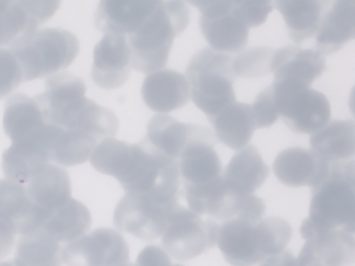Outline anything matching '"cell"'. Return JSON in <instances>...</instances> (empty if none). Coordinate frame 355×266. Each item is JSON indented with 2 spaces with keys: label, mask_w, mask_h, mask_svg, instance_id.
Listing matches in <instances>:
<instances>
[{
  "label": "cell",
  "mask_w": 355,
  "mask_h": 266,
  "mask_svg": "<svg viewBox=\"0 0 355 266\" xmlns=\"http://www.w3.org/2000/svg\"><path fill=\"white\" fill-rule=\"evenodd\" d=\"M270 168L257 149L248 145L230 159L222 174L225 188L238 196L253 194L268 178Z\"/></svg>",
  "instance_id": "21"
},
{
  "label": "cell",
  "mask_w": 355,
  "mask_h": 266,
  "mask_svg": "<svg viewBox=\"0 0 355 266\" xmlns=\"http://www.w3.org/2000/svg\"><path fill=\"white\" fill-rule=\"evenodd\" d=\"M60 1H0V47L31 36L59 8Z\"/></svg>",
  "instance_id": "13"
},
{
  "label": "cell",
  "mask_w": 355,
  "mask_h": 266,
  "mask_svg": "<svg viewBox=\"0 0 355 266\" xmlns=\"http://www.w3.org/2000/svg\"><path fill=\"white\" fill-rule=\"evenodd\" d=\"M54 126L51 162L64 166H73L85 163L98 143V141L84 132L67 130Z\"/></svg>",
  "instance_id": "32"
},
{
  "label": "cell",
  "mask_w": 355,
  "mask_h": 266,
  "mask_svg": "<svg viewBox=\"0 0 355 266\" xmlns=\"http://www.w3.org/2000/svg\"><path fill=\"white\" fill-rule=\"evenodd\" d=\"M216 246L232 266H254L280 251V236L270 217L256 222L233 218L219 224Z\"/></svg>",
  "instance_id": "7"
},
{
  "label": "cell",
  "mask_w": 355,
  "mask_h": 266,
  "mask_svg": "<svg viewBox=\"0 0 355 266\" xmlns=\"http://www.w3.org/2000/svg\"><path fill=\"white\" fill-rule=\"evenodd\" d=\"M52 134L46 123L40 130L12 143L2 154L5 177L24 184L39 169L51 162Z\"/></svg>",
  "instance_id": "14"
},
{
  "label": "cell",
  "mask_w": 355,
  "mask_h": 266,
  "mask_svg": "<svg viewBox=\"0 0 355 266\" xmlns=\"http://www.w3.org/2000/svg\"><path fill=\"white\" fill-rule=\"evenodd\" d=\"M327 70L325 56L318 50L295 45L276 48L272 63L273 81H288L307 87Z\"/></svg>",
  "instance_id": "18"
},
{
  "label": "cell",
  "mask_w": 355,
  "mask_h": 266,
  "mask_svg": "<svg viewBox=\"0 0 355 266\" xmlns=\"http://www.w3.org/2000/svg\"><path fill=\"white\" fill-rule=\"evenodd\" d=\"M26 188L31 200L48 213L71 197V182L67 170L51 163L37 170L29 178Z\"/></svg>",
  "instance_id": "26"
},
{
  "label": "cell",
  "mask_w": 355,
  "mask_h": 266,
  "mask_svg": "<svg viewBox=\"0 0 355 266\" xmlns=\"http://www.w3.org/2000/svg\"><path fill=\"white\" fill-rule=\"evenodd\" d=\"M20 65L24 82L46 78L67 68L77 57V37L60 28L37 30L10 47Z\"/></svg>",
  "instance_id": "6"
},
{
  "label": "cell",
  "mask_w": 355,
  "mask_h": 266,
  "mask_svg": "<svg viewBox=\"0 0 355 266\" xmlns=\"http://www.w3.org/2000/svg\"><path fill=\"white\" fill-rule=\"evenodd\" d=\"M237 15L249 28L263 24L273 9L272 1H232Z\"/></svg>",
  "instance_id": "36"
},
{
  "label": "cell",
  "mask_w": 355,
  "mask_h": 266,
  "mask_svg": "<svg viewBox=\"0 0 355 266\" xmlns=\"http://www.w3.org/2000/svg\"><path fill=\"white\" fill-rule=\"evenodd\" d=\"M219 224L180 205L173 213L162 236L164 249L173 258H195L216 246Z\"/></svg>",
  "instance_id": "10"
},
{
  "label": "cell",
  "mask_w": 355,
  "mask_h": 266,
  "mask_svg": "<svg viewBox=\"0 0 355 266\" xmlns=\"http://www.w3.org/2000/svg\"><path fill=\"white\" fill-rule=\"evenodd\" d=\"M271 85L279 117L293 132L312 134L329 121L330 104L322 92L288 81Z\"/></svg>",
  "instance_id": "9"
},
{
  "label": "cell",
  "mask_w": 355,
  "mask_h": 266,
  "mask_svg": "<svg viewBox=\"0 0 355 266\" xmlns=\"http://www.w3.org/2000/svg\"><path fill=\"white\" fill-rule=\"evenodd\" d=\"M276 48L253 46L240 51L233 59L236 76L254 78L272 72V63Z\"/></svg>",
  "instance_id": "33"
},
{
  "label": "cell",
  "mask_w": 355,
  "mask_h": 266,
  "mask_svg": "<svg viewBox=\"0 0 355 266\" xmlns=\"http://www.w3.org/2000/svg\"><path fill=\"white\" fill-rule=\"evenodd\" d=\"M234 57L206 46L189 61L186 75L191 100L207 116L236 101L234 82Z\"/></svg>",
  "instance_id": "5"
},
{
  "label": "cell",
  "mask_w": 355,
  "mask_h": 266,
  "mask_svg": "<svg viewBox=\"0 0 355 266\" xmlns=\"http://www.w3.org/2000/svg\"><path fill=\"white\" fill-rule=\"evenodd\" d=\"M157 1H101L94 13V26L106 34L125 37L134 32L157 5Z\"/></svg>",
  "instance_id": "20"
},
{
  "label": "cell",
  "mask_w": 355,
  "mask_h": 266,
  "mask_svg": "<svg viewBox=\"0 0 355 266\" xmlns=\"http://www.w3.org/2000/svg\"><path fill=\"white\" fill-rule=\"evenodd\" d=\"M218 142L211 129L194 124L178 161L189 209H199L220 184L223 167L214 147Z\"/></svg>",
  "instance_id": "4"
},
{
  "label": "cell",
  "mask_w": 355,
  "mask_h": 266,
  "mask_svg": "<svg viewBox=\"0 0 355 266\" xmlns=\"http://www.w3.org/2000/svg\"><path fill=\"white\" fill-rule=\"evenodd\" d=\"M135 264V266H172L166 251L155 245L145 247L138 254Z\"/></svg>",
  "instance_id": "37"
},
{
  "label": "cell",
  "mask_w": 355,
  "mask_h": 266,
  "mask_svg": "<svg viewBox=\"0 0 355 266\" xmlns=\"http://www.w3.org/2000/svg\"><path fill=\"white\" fill-rule=\"evenodd\" d=\"M329 0H276L273 6L282 15L289 37L301 44L315 35Z\"/></svg>",
  "instance_id": "27"
},
{
  "label": "cell",
  "mask_w": 355,
  "mask_h": 266,
  "mask_svg": "<svg viewBox=\"0 0 355 266\" xmlns=\"http://www.w3.org/2000/svg\"><path fill=\"white\" fill-rule=\"evenodd\" d=\"M91 223L89 209L82 202L71 197L49 213L41 229L59 242L67 244L84 236Z\"/></svg>",
  "instance_id": "29"
},
{
  "label": "cell",
  "mask_w": 355,
  "mask_h": 266,
  "mask_svg": "<svg viewBox=\"0 0 355 266\" xmlns=\"http://www.w3.org/2000/svg\"><path fill=\"white\" fill-rule=\"evenodd\" d=\"M146 105L159 113H168L186 105L191 96L186 76L174 69H164L147 75L141 88Z\"/></svg>",
  "instance_id": "17"
},
{
  "label": "cell",
  "mask_w": 355,
  "mask_h": 266,
  "mask_svg": "<svg viewBox=\"0 0 355 266\" xmlns=\"http://www.w3.org/2000/svg\"><path fill=\"white\" fill-rule=\"evenodd\" d=\"M328 162L309 149L291 147L281 151L272 163L277 179L289 187H313L326 172Z\"/></svg>",
  "instance_id": "22"
},
{
  "label": "cell",
  "mask_w": 355,
  "mask_h": 266,
  "mask_svg": "<svg viewBox=\"0 0 355 266\" xmlns=\"http://www.w3.org/2000/svg\"><path fill=\"white\" fill-rule=\"evenodd\" d=\"M125 266H135V264L128 262Z\"/></svg>",
  "instance_id": "41"
},
{
  "label": "cell",
  "mask_w": 355,
  "mask_h": 266,
  "mask_svg": "<svg viewBox=\"0 0 355 266\" xmlns=\"http://www.w3.org/2000/svg\"><path fill=\"white\" fill-rule=\"evenodd\" d=\"M130 70V52L125 37L104 34L94 48L93 82L103 89H116L127 81Z\"/></svg>",
  "instance_id": "15"
},
{
  "label": "cell",
  "mask_w": 355,
  "mask_h": 266,
  "mask_svg": "<svg viewBox=\"0 0 355 266\" xmlns=\"http://www.w3.org/2000/svg\"><path fill=\"white\" fill-rule=\"evenodd\" d=\"M0 266H17L14 260H7L0 262Z\"/></svg>",
  "instance_id": "40"
},
{
  "label": "cell",
  "mask_w": 355,
  "mask_h": 266,
  "mask_svg": "<svg viewBox=\"0 0 355 266\" xmlns=\"http://www.w3.org/2000/svg\"><path fill=\"white\" fill-rule=\"evenodd\" d=\"M172 266H184V265L176 263V264L172 265Z\"/></svg>",
  "instance_id": "42"
},
{
  "label": "cell",
  "mask_w": 355,
  "mask_h": 266,
  "mask_svg": "<svg viewBox=\"0 0 355 266\" xmlns=\"http://www.w3.org/2000/svg\"><path fill=\"white\" fill-rule=\"evenodd\" d=\"M23 82L22 71L15 54L9 48L0 47V99Z\"/></svg>",
  "instance_id": "34"
},
{
  "label": "cell",
  "mask_w": 355,
  "mask_h": 266,
  "mask_svg": "<svg viewBox=\"0 0 355 266\" xmlns=\"http://www.w3.org/2000/svg\"><path fill=\"white\" fill-rule=\"evenodd\" d=\"M355 1H330L315 35V49L324 56L334 53L355 37Z\"/></svg>",
  "instance_id": "19"
},
{
  "label": "cell",
  "mask_w": 355,
  "mask_h": 266,
  "mask_svg": "<svg viewBox=\"0 0 355 266\" xmlns=\"http://www.w3.org/2000/svg\"><path fill=\"white\" fill-rule=\"evenodd\" d=\"M218 141L240 150L250 141L256 130L251 105L235 101L207 116Z\"/></svg>",
  "instance_id": "23"
},
{
  "label": "cell",
  "mask_w": 355,
  "mask_h": 266,
  "mask_svg": "<svg viewBox=\"0 0 355 266\" xmlns=\"http://www.w3.org/2000/svg\"><path fill=\"white\" fill-rule=\"evenodd\" d=\"M355 258L354 234L343 229L317 232L305 240L298 256L300 266H346Z\"/></svg>",
  "instance_id": "16"
},
{
  "label": "cell",
  "mask_w": 355,
  "mask_h": 266,
  "mask_svg": "<svg viewBox=\"0 0 355 266\" xmlns=\"http://www.w3.org/2000/svg\"><path fill=\"white\" fill-rule=\"evenodd\" d=\"M189 21L184 1H157L146 19L125 37L131 68L148 73L166 66L174 38L187 28Z\"/></svg>",
  "instance_id": "3"
},
{
  "label": "cell",
  "mask_w": 355,
  "mask_h": 266,
  "mask_svg": "<svg viewBox=\"0 0 355 266\" xmlns=\"http://www.w3.org/2000/svg\"><path fill=\"white\" fill-rule=\"evenodd\" d=\"M18 233L14 221L0 212V259L8 256Z\"/></svg>",
  "instance_id": "38"
},
{
  "label": "cell",
  "mask_w": 355,
  "mask_h": 266,
  "mask_svg": "<svg viewBox=\"0 0 355 266\" xmlns=\"http://www.w3.org/2000/svg\"><path fill=\"white\" fill-rule=\"evenodd\" d=\"M193 123L180 122L167 114H156L147 124L144 137L168 158L178 161L190 137Z\"/></svg>",
  "instance_id": "30"
},
{
  "label": "cell",
  "mask_w": 355,
  "mask_h": 266,
  "mask_svg": "<svg viewBox=\"0 0 355 266\" xmlns=\"http://www.w3.org/2000/svg\"><path fill=\"white\" fill-rule=\"evenodd\" d=\"M200 11L199 27L214 51L236 53L248 41L249 28L237 15L232 1H189Z\"/></svg>",
  "instance_id": "11"
},
{
  "label": "cell",
  "mask_w": 355,
  "mask_h": 266,
  "mask_svg": "<svg viewBox=\"0 0 355 266\" xmlns=\"http://www.w3.org/2000/svg\"><path fill=\"white\" fill-rule=\"evenodd\" d=\"M259 266H300L297 258L289 249L268 256L259 263Z\"/></svg>",
  "instance_id": "39"
},
{
  "label": "cell",
  "mask_w": 355,
  "mask_h": 266,
  "mask_svg": "<svg viewBox=\"0 0 355 266\" xmlns=\"http://www.w3.org/2000/svg\"><path fill=\"white\" fill-rule=\"evenodd\" d=\"M0 212L14 221L20 235L41 229L47 216L31 200L24 184L7 178L0 179Z\"/></svg>",
  "instance_id": "24"
},
{
  "label": "cell",
  "mask_w": 355,
  "mask_h": 266,
  "mask_svg": "<svg viewBox=\"0 0 355 266\" xmlns=\"http://www.w3.org/2000/svg\"><path fill=\"white\" fill-rule=\"evenodd\" d=\"M46 123L42 109L34 98L17 92L6 101L3 127L12 143L33 134Z\"/></svg>",
  "instance_id": "28"
},
{
  "label": "cell",
  "mask_w": 355,
  "mask_h": 266,
  "mask_svg": "<svg viewBox=\"0 0 355 266\" xmlns=\"http://www.w3.org/2000/svg\"><path fill=\"white\" fill-rule=\"evenodd\" d=\"M179 197L126 193L117 203L113 223L120 231L151 241L162 236L180 206Z\"/></svg>",
  "instance_id": "8"
},
{
  "label": "cell",
  "mask_w": 355,
  "mask_h": 266,
  "mask_svg": "<svg viewBox=\"0 0 355 266\" xmlns=\"http://www.w3.org/2000/svg\"><path fill=\"white\" fill-rule=\"evenodd\" d=\"M354 159L329 162L324 174L311 188L309 217L300 229L304 240L325 230L343 229L354 234Z\"/></svg>",
  "instance_id": "2"
},
{
  "label": "cell",
  "mask_w": 355,
  "mask_h": 266,
  "mask_svg": "<svg viewBox=\"0 0 355 266\" xmlns=\"http://www.w3.org/2000/svg\"><path fill=\"white\" fill-rule=\"evenodd\" d=\"M89 163L99 172L114 177L126 193H180L178 161L144 138L133 144L114 138L102 140L92 152Z\"/></svg>",
  "instance_id": "1"
},
{
  "label": "cell",
  "mask_w": 355,
  "mask_h": 266,
  "mask_svg": "<svg viewBox=\"0 0 355 266\" xmlns=\"http://www.w3.org/2000/svg\"><path fill=\"white\" fill-rule=\"evenodd\" d=\"M63 247L42 229L20 235L14 261L17 266H62Z\"/></svg>",
  "instance_id": "31"
},
{
  "label": "cell",
  "mask_w": 355,
  "mask_h": 266,
  "mask_svg": "<svg viewBox=\"0 0 355 266\" xmlns=\"http://www.w3.org/2000/svg\"><path fill=\"white\" fill-rule=\"evenodd\" d=\"M129 254L123 236L109 227L96 229L67 243L62 251L67 266H125Z\"/></svg>",
  "instance_id": "12"
},
{
  "label": "cell",
  "mask_w": 355,
  "mask_h": 266,
  "mask_svg": "<svg viewBox=\"0 0 355 266\" xmlns=\"http://www.w3.org/2000/svg\"><path fill=\"white\" fill-rule=\"evenodd\" d=\"M311 150L325 162L349 160L355 152V124L352 119H334L309 137Z\"/></svg>",
  "instance_id": "25"
},
{
  "label": "cell",
  "mask_w": 355,
  "mask_h": 266,
  "mask_svg": "<svg viewBox=\"0 0 355 266\" xmlns=\"http://www.w3.org/2000/svg\"><path fill=\"white\" fill-rule=\"evenodd\" d=\"M256 129L268 127L279 118L272 85L263 89L251 105Z\"/></svg>",
  "instance_id": "35"
}]
</instances>
